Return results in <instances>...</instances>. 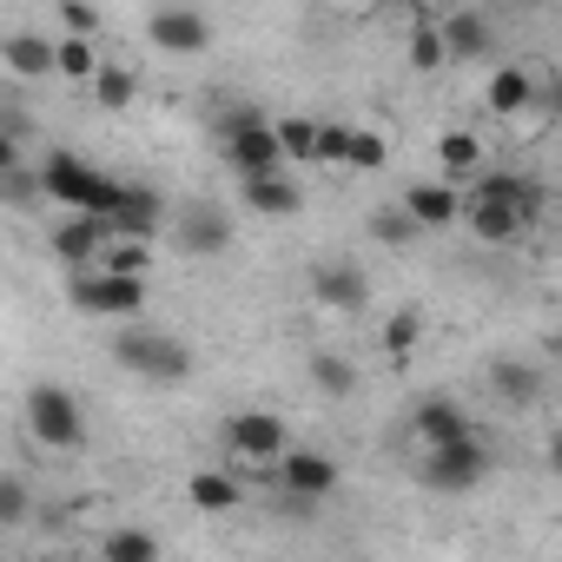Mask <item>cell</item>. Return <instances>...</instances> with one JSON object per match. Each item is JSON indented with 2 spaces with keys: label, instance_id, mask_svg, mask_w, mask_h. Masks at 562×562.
Here are the masks:
<instances>
[{
  "label": "cell",
  "instance_id": "cell-1",
  "mask_svg": "<svg viewBox=\"0 0 562 562\" xmlns=\"http://www.w3.org/2000/svg\"><path fill=\"white\" fill-rule=\"evenodd\" d=\"M549 205V186L536 172H483L463 199V225L483 238V245H516Z\"/></svg>",
  "mask_w": 562,
  "mask_h": 562
},
{
  "label": "cell",
  "instance_id": "cell-2",
  "mask_svg": "<svg viewBox=\"0 0 562 562\" xmlns=\"http://www.w3.org/2000/svg\"><path fill=\"white\" fill-rule=\"evenodd\" d=\"M41 179H47V199L54 205H67V212H80V218H106L113 205H120V179H106L87 153H74V146H54L47 153V166H41Z\"/></svg>",
  "mask_w": 562,
  "mask_h": 562
},
{
  "label": "cell",
  "instance_id": "cell-3",
  "mask_svg": "<svg viewBox=\"0 0 562 562\" xmlns=\"http://www.w3.org/2000/svg\"><path fill=\"white\" fill-rule=\"evenodd\" d=\"M218 139H225V159L238 179H278L292 159H285V139H278V126L258 113V106H232L218 120Z\"/></svg>",
  "mask_w": 562,
  "mask_h": 562
},
{
  "label": "cell",
  "instance_id": "cell-4",
  "mask_svg": "<svg viewBox=\"0 0 562 562\" xmlns=\"http://www.w3.org/2000/svg\"><path fill=\"white\" fill-rule=\"evenodd\" d=\"M113 358H120V371H133L146 384H186L192 378V351L159 325H126L113 338Z\"/></svg>",
  "mask_w": 562,
  "mask_h": 562
},
{
  "label": "cell",
  "instance_id": "cell-5",
  "mask_svg": "<svg viewBox=\"0 0 562 562\" xmlns=\"http://www.w3.org/2000/svg\"><path fill=\"white\" fill-rule=\"evenodd\" d=\"M483 476H490V443H483V437H463V443L424 450V463H417V483L437 490V496H470Z\"/></svg>",
  "mask_w": 562,
  "mask_h": 562
},
{
  "label": "cell",
  "instance_id": "cell-6",
  "mask_svg": "<svg viewBox=\"0 0 562 562\" xmlns=\"http://www.w3.org/2000/svg\"><path fill=\"white\" fill-rule=\"evenodd\" d=\"M27 430H34L47 450H74V443L87 437V411H80L74 391H60V384H34V391H27Z\"/></svg>",
  "mask_w": 562,
  "mask_h": 562
},
{
  "label": "cell",
  "instance_id": "cell-7",
  "mask_svg": "<svg viewBox=\"0 0 562 562\" xmlns=\"http://www.w3.org/2000/svg\"><path fill=\"white\" fill-rule=\"evenodd\" d=\"M67 299L93 318H139L146 312V278H113V271H80Z\"/></svg>",
  "mask_w": 562,
  "mask_h": 562
},
{
  "label": "cell",
  "instance_id": "cell-8",
  "mask_svg": "<svg viewBox=\"0 0 562 562\" xmlns=\"http://www.w3.org/2000/svg\"><path fill=\"white\" fill-rule=\"evenodd\" d=\"M106 245H113V225L106 218H60L54 225V258L80 278V271H100V258H106Z\"/></svg>",
  "mask_w": 562,
  "mask_h": 562
},
{
  "label": "cell",
  "instance_id": "cell-9",
  "mask_svg": "<svg viewBox=\"0 0 562 562\" xmlns=\"http://www.w3.org/2000/svg\"><path fill=\"white\" fill-rule=\"evenodd\" d=\"M278 483H285V496H292L299 509H312V503H325V496L338 490V457H325V450H292L285 463H278Z\"/></svg>",
  "mask_w": 562,
  "mask_h": 562
},
{
  "label": "cell",
  "instance_id": "cell-10",
  "mask_svg": "<svg viewBox=\"0 0 562 562\" xmlns=\"http://www.w3.org/2000/svg\"><path fill=\"white\" fill-rule=\"evenodd\" d=\"M312 292H318V305H331V312H364V305H371V278H364V265H351V258H318V265H312Z\"/></svg>",
  "mask_w": 562,
  "mask_h": 562
},
{
  "label": "cell",
  "instance_id": "cell-11",
  "mask_svg": "<svg viewBox=\"0 0 562 562\" xmlns=\"http://www.w3.org/2000/svg\"><path fill=\"white\" fill-rule=\"evenodd\" d=\"M225 443L238 450V457H258V463H285L292 450H285V424H278L271 411H238V417H225Z\"/></svg>",
  "mask_w": 562,
  "mask_h": 562
},
{
  "label": "cell",
  "instance_id": "cell-12",
  "mask_svg": "<svg viewBox=\"0 0 562 562\" xmlns=\"http://www.w3.org/2000/svg\"><path fill=\"white\" fill-rule=\"evenodd\" d=\"M146 34H153L159 54H205V47H212V21L192 14V8H159V14L146 21Z\"/></svg>",
  "mask_w": 562,
  "mask_h": 562
},
{
  "label": "cell",
  "instance_id": "cell-13",
  "mask_svg": "<svg viewBox=\"0 0 562 562\" xmlns=\"http://www.w3.org/2000/svg\"><path fill=\"white\" fill-rule=\"evenodd\" d=\"M159 218H166V199H159L153 186H126V192H120V205L106 212V225H113V238H139V245H153V232H159Z\"/></svg>",
  "mask_w": 562,
  "mask_h": 562
},
{
  "label": "cell",
  "instance_id": "cell-14",
  "mask_svg": "<svg viewBox=\"0 0 562 562\" xmlns=\"http://www.w3.org/2000/svg\"><path fill=\"white\" fill-rule=\"evenodd\" d=\"M411 430L424 437V450H443V443L476 437V430H470V411H463L457 397H424V404L411 411Z\"/></svg>",
  "mask_w": 562,
  "mask_h": 562
},
{
  "label": "cell",
  "instance_id": "cell-15",
  "mask_svg": "<svg viewBox=\"0 0 562 562\" xmlns=\"http://www.w3.org/2000/svg\"><path fill=\"white\" fill-rule=\"evenodd\" d=\"M172 232H179V245L199 251V258H218V251L232 245V218H225L218 205H186V212H172Z\"/></svg>",
  "mask_w": 562,
  "mask_h": 562
},
{
  "label": "cell",
  "instance_id": "cell-16",
  "mask_svg": "<svg viewBox=\"0 0 562 562\" xmlns=\"http://www.w3.org/2000/svg\"><path fill=\"white\" fill-rule=\"evenodd\" d=\"M404 212L424 225V232H437V225H450V218H463V192L450 186V179H417L411 192H404Z\"/></svg>",
  "mask_w": 562,
  "mask_h": 562
},
{
  "label": "cell",
  "instance_id": "cell-17",
  "mask_svg": "<svg viewBox=\"0 0 562 562\" xmlns=\"http://www.w3.org/2000/svg\"><path fill=\"white\" fill-rule=\"evenodd\" d=\"M0 60H8V74H21V80H47V74H60V41L8 34V41H0Z\"/></svg>",
  "mask_w": 562,
  "mask_h": 562
},
{
  "label": "cell",
  "instance_id": "cell-18",
  "mask_svg": "<svg viewBox=\"0 0 562 562\" xmlns=\"http://www.w3.org/2000/svg\"><path fill=\"white\" fill-rule=\"evenodd\" d=\"M245 205L265 212V218H292V212L305 205V192H299L285 172H278V179H245Z\"/></svg>",
  "mask_w": 562,
  "mask_h": 562
},
{
  "label": "cell",
  "instance_id": "cell-19",
  "mask_svg": "<svg viewBox=\"0 0 562 562\" xmlns=\"http://www.w3.org/2000/svg\"><path fill=\"white\" fill-rule=\"evenodd\" d=\"M490 391H496L503 404H536V397H542V378H536L522 358H496V364H490Z\"/></svg>",
  "mask_w": 562,
  "mask_h": 562
},
{
  "label": "cell",
  "instance_id": "cell-20",
  "mask_svg": "<svg viewBox=\"0 0 562 562\" xmlns=\"http://www.w3.org/2000/svg\"><path fill=\"white\" fill-rule=\"evenodd\" d=\"M443 47H450V60H476V54H490V21L483 14H450L443 21Z\"/></svg>",
  "mask_w": 562,
  "mask_h": 562
},
{
  "label": "cell",
  "instance_id": "cell-21",
  "mask_svg": "<svg viewBox=\"0 0 562 562\" xmlns=\"http://www.w3.org/2000/svg\"><path fill=\"white\" fill-rule=\"evenodd\" d=\"M483 100H490V113L509 120V113H522V106L536 100V80H529L522 67H503V74H490V93H483Z\"/></svg>",
  "mask_w": 562,
  "mask_h": 562
},
{
  "label": "cell",
  "instance_id": "cell-22",
  "mask_svg": "<svg viewBox=\"0 0 562 562\" xmlns=\"http://www.w3.org/2000/svg\"><path fill=\"white\" fill-rule=\"evenodd\" d=\"M437 159H443V179H450V186H457V179H483V172H476V159H483L476 133H443Z\"/></svg>",
  "mask_w": 562,
  "mask_h": 562
},
{
  "label": "cell",
  "instance_id": "cell-23",
  "mask_svg": "<svg viewBox=\"0 0 562 562\" xmlns=\"http://www.w3.org/2000/svg\"><path fill=\"white\" fill-rule=\"evenodd\" d=\"M106 562H159V536L126 522V529H106Z\"/></svg>",
  "mask_w": 562,
  "mask_h": 562
},
{
  "label": "cell",
  "instance_id": "cell-24",
  "mask_svg": "<svg viewBox=\"0 0 562 562\" xmlns=\"http://www.w3.org/2000/svg\"><path fill=\"white\" fill-rule=\"evenodd\" d=\"M312 384H318L325 397H351V391H358V371H351V358H338V351H312Z\"/></svg>",
  "mask_w": 562,
  "mask_h": 562
},
{
  "label": "cell",
  "instance_id": "cell-25",
  "mask_svg": "<svg viewBox=\"0 0 562 562\" xmlns=\"http://www.w3.org/2000/svg\"><path fill=\"white\" fill-rule=\"evenodd\" d=\"M100 271H113V278H146V271H153V245H139V238H113L106 258H100Z\"/></svg>",
  "mask_w": 562,
  "mask_h": 562
},
{
  "label": "cell",
  "instance_id": "cell-26",
  "mask_svg": "<svg viewBox=\"0 0 562 562\" xmlns=\"http://www.w3.org/2000/svg\"><path fill=\"white\" fill-rule=\"evenodd\" d=\"M186 496H192L199 509H232V503H238V483H232L225 470H199V476L186 483Z\"/></svg>",
  "mask_w": 562,
  "mask_h": 562
},
{
  "label": "cell",
  "instance_id": "cell-27",
  "mask_svg": "<svg viewBox=\"0 0 562 562\" xmlns=\"http://www.w3.org/2000/svg\"><path fill=\"white\" fill-rule=\"evenodd\" d=\"M443 60H450L443 27H437V21H417V27H411V67H424V74H430V67H443Z\"/></svg>",
  "mask_w": 562,
  "mask_h": 562
},
{
  "label": "cell",
  "instance_id": "cell-28",
  "mask_svg": "<svg viewBox=\"0 0 562 562\" xmlns=\"http://www.w3.org/2000/svg\"><path fill=\"white\" fill-rule=\"evenodd\" d=\"M100 47L93 41H60V80H100Z\"/></svg>",
  "mask_w": 562,
  "mask_h": 562
},
{
  "label": "cell",
  "instance_id": "cell-29",
  "mask_svg": "<svg viewBox=\"0 0 562 562\" xmlns=\"http://www.w3.org/2000/svg\"><path fill=\"white\" fill-rule=\"evenodd\" d=\"M417 232H424V225H417L404 205H384V212H371V238H378V245H411Z\"/></svg>",
  "mask_w": 562,
  "mask_h": 562
},
{
  "label": "cell",
  "instance_id": "cell-30",
  "mask_svg": "<svg viewBox=\"0 0 562 562\" xmlns=\"http://www.w3.org/2000/svg\"><path fill=\"white\" fill-rule=\"evenodd\" d=\"M278 139H285V159L318 166V120H278Z\"/></svg>",
  "mask_w": 562,
  "mask_h": 562
},
{
  "label": "cell",
  "instance_id": "cell-31",
  "mask_svg": "<svg viewBox=\"0 0 562 562\" xmlns=\"http://www.w3.org/2000/svg\"><path fill=\"white\" fill-rule=\"evenodd\" d=\"M93 93H100V106H106V113H126V106H133V74L106 60V67H100V80H93Z\"/></svg>",
  "mask_w": 562,
  "mask_h": 562
},
{
  "label": "cell",
  "instance_id": "cell-32",
  "mask_svg": "<svg viewBox=\"0 0 562 562\" xmlns=\"http://www.w3.org/2000/svg\"><path fill=\"white\" fill-rule=\"evenodd\" d=\"M384 345H391L397 358H404V351H417V345H424V312H411V305H404V312H391V318H384Z\"/></svg>",
  "mask_w": 562,
  "mask_h": 562
},
{
  "label": "cell",
  "instance_id": "cell-33",
  "mask_svg": "<svg viewBox=\"0 0 562 562\" xmlns=\"http://www.w3.org/2000/svg\"><path fill=\"white\" fill-rule=\"evenodd\" d=\"M351 126H338V120H325L318 126V166H351Z\"/></svg>",
  "mask_w": 562,
  "mask_h": 562
},
{
  "label": "cell",
  "instance_id": "cell-34",
  "mask_svg": "<svg viewBox=\"0 0 562 562\" xmlns=\"http://www.w3.org/2000/svg\"><path fill=\"white\" fill-rule=\"evenodd\" d=\"M0 192H8V205H34V199L47 192V179L27 172V166H8V172H0Z\"/></svg>",
  "mask_w": 562,
  "mask_h": 562
},
{
  "label": "cell",
  "instance_id": "cell-35",
  "mask_svg": "<svg viewBox=\"0 0 562 562\" xmlns=\"http://www.w3.org/2000/svg\"><path fill=\"white\" fill-rule=\"evenodd\" d=\"M0 522L8 529L27 522V476H0Z\"/></svg>",
  "mask_w": 562,
  "mask_h": 562
},
{
  "label": "cell",
  "instance_id": "cell-36",
  "mask_svg": "<svg viewBox=\"0 0 562 562\" xmlns=\"http://www.w3.org/2000/svg\"><path fill=\"white\" fill-rule=\"evenodd\" d=\"M384 153H391V146H384V133H358V139H351V166H358V172H378V166H384Z\"/></svg>",
  "mask_w": 562,
  "mask_h": 562
},
{
  "label": "cell",
  "instance_id": "cell-37",
  "mask_svg": "<svg viewBox=\"0 0 562 562\" xmlns=\"http://www.w3.org/2000/svg\"><path fill=\"white\" fill-rule=\"evenodd\" d=\"M60 27H67V41H93L100 14H93V8H80V0H67V8H60Z\"/></svg>",
  "mask_w": 562,
  "mask_h": 562
},
{
  "label": "cell",
  "instance_id": "cell-38",
  "mask_svg": "<svg viewBox=\"0 0 562 562\" xmlns=\"http://www.w3.org/2000/svg\"><path fill=\"white\" fill-rule=\"evenodd\" d=\"M549 463H555V476H562V424H555V437H549Z\"/></svg>",
  "mask_w": 562,
  "mask_h": 562
}]
</instances>
